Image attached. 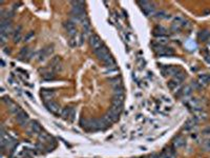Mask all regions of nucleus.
Segmentation results:
<instances>
[{"label": "nucleus", "mask_w": 210, "mask_h": 158, "mask_svg": "<svg viewBox=\"0 0 210 158\" xmlns=\"http://www.w3.org/2000/svg\"><path fill=\"white\" fill-rule=\"evenodd\" d=\"M153 50L157 53V55L159 56H172L174 54L173 50L171 47H167L165 45H161V44H153Z\"/></svg>", "instance_id": "f257e3e1"}, {"label": "nucleus", "mask_w": 210, "mask_h": 158, "mask_svg": "<svg viewBox=\"0 0 210 158\" xmlns=\"http://www.w3.org/2000/svg\"><path fill=\"white\" fill-rule=\"evenodd\" d=\"M96 54V56L98 57L100 60H102L103 62H105L107 60V59H109L111 56H110L109 52H108V49H107L105 45H103V47H99L98 50L94 51Z\"/></svg>", "instance_id": "f03ea898"}, {"label": "nucleus", "mask_w": 210, "mask_h": 158, "mask_svg": "<svg viewBox=\"0 0 210 158\" xmlns=\"http://www.w3.org/2000/svg\"><path fill=\"white\" fill-rule=\"evenodd\" d=\"M11 27H12L11 19H1V23H0V35L9 36Z\"/></svg>", "instance_id": "7ed1b4c3"}, {"label": "nucleus", "mask_w": 210, "mask_h": 158, "mask_svg": "<svg viewBox=\"0 0 210 158\" xmlns=\"http://www.w3.org/2000/svg\"><path fill=\"white\" fill-rule=\"evenodd\" d=\"M89 45L92 47V50L96 51V50H98L99 47H103L104 44H103V42H102V40H101L100 37H99L98 35L94 34V35H92L89 37Z\"/></svg>", "instance_id": "20e7f679"}, {"label": "nucleus", "mask_w": 210, "mask_h": 158, "mask_svg": "<svg viewBox=\"0 0 210 158\" xmlns=\"http://www.w3.org/2000/svg\"><path fill=\"white\" fill-rule=\"evenodd\" d=\"M64 27H65V30H66V32L68 35H70L72 37L76 35L77 29H76V24L74 21H72V20L65 21V22H64Z\"/></svg>", "instance_id": "39448f33"}, {"label": "nucleus", "mask_w": 210, "mask_h": 158, "mask_svg": "<svg viewBox=\"0 0 210 158\" xmlns=\"http://www.w3.org/2000/svg\"><path fill=\"white\" fill-rule=\"evenodd\" d=\"M139 4L142 5V10L144 11V13L148 16L149 14L153 13V10H155V6H153V3L148 2V1H139Z\"/></svg>", "instance_id": "423d86ee"}, {"label": "nucleus", "mask_w": 210, "mask_h": 158, "mask_svg": "<svg viewBox=\"0 0 210 158\" xmlns=\"http://www.w3.org/2000/svg\"><path fill=\"white\" fill-rule=\"evenodd\" d=\"M45 106L47 108L49 112H52L54 114H58L59 111H60V105L58 104L57 102L53 101V100H49V101H45Z\"/></svg>", "instance_id": "0eeeda50"}, {"label": "nucleus", "mask_w": 210, "mask_h": 158, "mask_svg": "<svg viewBox=\"0 0 210 158\" xmlns=\"http://www.w3.org/2000/svg\"><path fill=\"white\" fill-rule=\"evenodd\" d=\"M53 51H54V45H47V47H45L44 49H42V50L40 51V53H39V60H44V59L47 57V56H49L51 54L53 53Z\"/></svg>", "instance_id": "6e6552de"}, {"label": "nucleus", "mask_w": 210, "mask_h": 158, "mask_svg": "<svg viewBox=\"0 0 210 158\" xmlns=\"http://www.w3.org/2000/svg\"><path fill=\"white\" fill-rule=\"evenodd\" d=\"M180 71L181 70L178 67H172V65H168V67H163V73H164V75H169V76H176Z\"/></svg>", "instance_id": "1a4fd4ad"}, {"label": "nucleus", "mask_w": 210, "mask_h": 158, "mask_svg": "<svg viewBox=\"0 0 210 158\" xmlns=\"http://www.w3.org/2000/svg\"><path fill=\"white\" fill-rule=\"evenodd\" d=\"M192 91H193L192 85H186L185 88H183L182 90H180V91L176 94V97H178V98L183 97V96L186 97V96H188V95H190V94L192 93Z\"/></svg>", "instance_id": "9d476101"}, {"label": "nucleus", "mask_w": 210, "mask_h": 158, "mask_svg": "<svg viewBox=\"0 0 210 158\" xmlns=\"http://www.w3.org/2000/svg\"><path fill=\"white\" fill-rule=\"evenodd\" d=\"M123 102H124V95H115V97L112 98V101H111L114 106H119V108L123 106Z\"/></svg>", "instance_id": "9b49d317"}, {"label": "nucleus", "mask_w": 210, "mask_h": 158, "mask_svg": "<svg viewBox=\"0 0 210 158\" xmlns=\"http://www.w3.org/2000/svg\"><path fill=\"white\" fill-rule=\"evenodd\" d=\"M153 35L157 36V37H160V38H163V37L166 36V30L163 26H155L153 29Z\"/></svg>", "instance_id": "f8f14e48"}, {"label": "nucleus", "mask_w": 210, "mask_h": 158, "mask_svg": "<svg viewBox=\"0 0 210 158\" xmlns=\"http://www.w3.org/2000/svg\"><path fill=\"white\" fill-rule=\"evenodd\" d=\"M41 126L40 124L36 121H32L31 124H29V131H31L32 133H36V134H40L41 133Z\"/></svg>", "instance_id": "ddd939ff"}, {"label": "nucleus", "mask_w": 210, "mask_h": 158, "mask_svg": "<svg viewBox=\"0 0 210 158\" xmlns=\"http://www.w3.org/2000/svg\"><path fill=\"white\" fill-rule=\"evenodd\" d=\"M74 112H75V109L72 108V106H69V108H64L63 110L61 111V116L63 118H65V119H69Z\"/></svg>", "instance_id": "4468645a"}, {"label": "nucleus", "mask_w": 210, "mask_h": 158, "mask_svg": "<svg viewBox=\"0 0 210 158\" xmlns=\"http://www.w3.org/2000/svg\"><path fill=\"white\" fill-rule=\"evenodd\" d=\"M41 96L45 98V99L51 100V98L55 96V91L54 90H49V89H43V90H41Z\"/></svg>", "instance_id": "2eb2a0df"}, {"label": "nucleus", "mask_w": 210, "mask_h": 158, "mask_svg": "<svg viewBox=\"0 0 210 158\" xmlns=\"http://www.w3.org/2000/svg\"><path fill=\"white\" fill-rule=\"evenodd\" d=\"M17 121L20 124H25L29 121V116H27V114H26L25 112L21 111L19 114H17Z\"/></svg>", "instance_id": "dca6fc26"}, {"label": "nucleus", "mask_w": 210, "mask_h": 158, "mask_svg": "<svg viewBox=\"0 0 210 158\" xmlns=\"http://www.w3.org/2000/svg\"><path fill=\"white\" fill-rule=\"evenodd\" d=\"M105 118H106L110 123L115 122V121H117V120L119 119V114H117V113H115V112H112L111 110H109L108 113H107V115L105 116Z\"/></svg>", "instance_id": "f3484780"}, {"label": "nucleus", "mask_w": 210, "mask_h": 158, "mask_svg": "<svg viewBox=\"0 0 210 158\" xmlns=\"http://www.w3.org/2000/svg\"><path fill=\"white\" fill-rule=\"evenodd\" d=\"M185 144V139L182 136H178V137L173 140V148L174 149H180Z\"/></svg>", "instance_id": "a211bd4d"}, {"label": "nucleus", "mask_w": 210, "mask_h": 158, "mask_svg": "<svg viewBox=\"0 0 210 158\" xmlns=\"http://www.w3.org/2000/svg\"><path fill=\"white\" fill-rule=\"evenodd\" d=\"M199 82L202 85L209 84L210 83V75L209 74H202L199 75Z\"/></svg>", "instance_id": "6ab92c4d"}, {"label": "nucleus", "mask_w": 210, "mask_h": 158, "mask_svg": "<svg viewBox=\"0 0 210 158\" xmlns=\"http://www.w3.org/2000/svg\"><path fill=\"white\" fill-rule=\"evenodd\" d=\"M199 39L202 41H207L208 39L210 38V32L207 31V30H203L199 33Z\"/></svg>", "instance_id": "aec40b11"}, {"label": "nucleus", "mask_w": 210, "mask_h": 158, "mask_svg": "<svg viewBox=\"0 0 210 158\" xmlns=\"http://www.w3.org/2000/svg\"><path fill=\"white\" fill-rule=\"evenodd\" d=\"M13 39H14L15 43H18V42L20 41V39H21V26H18V29H16V31H15V33H14V37H13Z\"/></svg>", "instance_id": "412c9836"}, {"label": "nucleus", "mask_w": 210, "mask_h": 158, "mask_svg": "<svg viewBox=\"0 0 210 158\" xmlns=\"http://www.w3.org/2000/svg\"><path fill=\"white\" fill-rule=\"evenodd\" d=\"M42 79H43L44 81H53V80H55L56 77H55V74L54 73H44L42 75Z\"/></svg>", "instance_id": "4be33fe9"}, {"label": "nucleus", "mask_w": 210, "mask_h": 158, "mask_svg": "<svg viewBox=\"0 0 210 158\" xmlns=\"http://www.w3.org/2000/svg\"><path fill=\"white\" fill-rule=\"evenodd\" d=\"M180 84H181V82L178 81V80H176V79H174V78L168 82V87H169V89H171V90H174V89H176Z\"/></svg>", "instance_id": "5701e85b"}, {"label": "nucleus", "mask_w": 210, "mask_h": 158, "mask_svg": "<svg viewBox=\"0 0 210 158\" xmlns=\"http://www.w3.org/2000/svg\"><path fill=\"white\" fill-rule=\"evenodd\" d=\"M186 78V73H184V72H182V71H180L178 74H176V76H174V79H176L178 81L182 82L184 79Z\"/></svg>", "instance_id": "b1692460"}, {"label": "nucleus", "mask_w": 210, "mask_h": 158, "mask_svg": "<svg viewBox=\"0 0 210 158\" xmlns=\"http://www.w3.org/2000/svg\"><path fill=\"white\" fill-rule=\"evenodd\" d=\"M196 120L194 119H189L187 121V122L185 123V129L186 130H190V129H192L193 126H196Z\"/></svg>", "instance_id": "393cba45"}, {"label": "nucleus", "mask_w": 210, "mask_h": 158, "mask_svg": "<svg viewBox=\"0 0 210 158\" xmlns=\"http://www.w3.org/2000/svg\"><path fill=\"white\" fill-rule=\"evenodd\" d=\"M27 54H29V47H22L19 52V59H22L23 57H27Z\"/></svg>", "instance_id": "a878e982"}, {"label": "nucleus", "mask_w": 210, "mask_h": 158, "mask_svg": "<svg viewBox=\"0 0 210 158\" xmlns=\"http://www.w3.org/2000/svg\"><path fill=\"white\" fill-rule=\"evenodd\" d=\"M114 92H115V95H124V89L122 85H117V87H115Z\"/></svg>", "instance_id": "bb28decb"}, {"label": "nucleus", "mask_w": 210, "mask_h": 158, "mask_svg": "<svg viewBox=\"0 0 210 158\" xmlns=\"http://www.w3.org/2000/svg\"><path fill=\"white\" fill-rule=\"evenodd\" d=\"M34 32H29L27 35L25 36V38H24V41H29V39L32 38V37H34Z\"/></svg>", "instance_id": "cd10ccee"}, {"label": "nucleus", "mask_w": 210, "mask_h": 158, "mask_svg": "<svg viewBox=\"0 0 210 158\" xmlns=\"http://www.w3.org/2000/svg\"><path fill=\"white\" fill-rule=\"evenodd\" d=\"M157 17L158 18H167V17H169V16H166V14H165L164 12H161V13H158Z\"/></svg>", "instance_id": "c85d7f7f"}, {"label": "nucleus", "mask_w": 210, "mask_h": 158, "mask_svg": "<svg viewBox=\"0 0 210 158\" xmlns=\"http://www.w3.org/2000/svg\"><path fill=\"white\" fill-rule=\"evenodd\" d=\"M204 148L206 150H210V140H206V142L204 144Z\"/></svg>", "instance_id": "c756f323"}, {"label": "nucleus", "mask_w": 210, "mask_h": 158, "mask_svg": "<svg viewBox=\"0 0 210 158\" xmlns=\"http://www.w3.org/2000/svg\"><path fill=\"white\" fill-rule=\"evenodd\" d=\"M204 134L210 135V128H207V129H205V130H204Z\"/></svg>", "instance_id": "7c9ffc66"}, {"label": "nucleus", "mask_w": 210, "mask_h": 158, "mask_svg": "<svg viewBox=\"0 0 210 158\" xmlns=\"http://www.w3.org/2000/svg\"><path fill=\"white\" fill-rule=\"evenodd\" d=\"M206 60H207V62H210V56H207V57H206Z\"/></svg>", "instance_id": "2f4dec72"}]
</instances>
